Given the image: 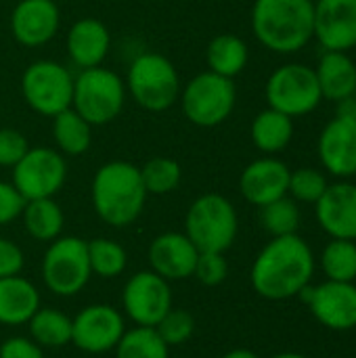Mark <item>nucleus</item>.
Segmentation results:
<instances>
[{"instance_id":"cd10ccee","label":"nucleus","mask_w":356,"mask_h":358,"mask_svg":"<svg viewBox=\"0 0 356 358\" xmlns=\"http://www.w3.org/2000/svg\"><path fill=\"white\" fill-rule=\"evenodd\" d=\"M29 338L40 348H63L71 342V319L55 308H38L27 321Z\"/></svg>"},{"instance_id":"7c9ffc66","label":"nucleus","mask_w":356,"mask_h":358,"mask_svg":"<svg viewBox=\"0 0 356 358\" xmlns=\"http://www.w3.org/2000/svg\"><path fill=\"white\" fill-rule=\"evenodd\" d=\"M86 243H88V262H90L92 275H99L103 279H113L126 271L128 256H126V250L118 241L97 237Z\"/></svg>"},{"instance_id":"2eb2a0df","label":"nucleus","mask_w":356,"mask_h":358,"mask_svg":"<svg viewBox=\"0 0 356 358\" xmlns=\"http://www.w3.org/2000/svg\"><path fill=\"white\" fill-rule=\"evenodd\" d=\"M61 25V10L55 0H19L10 13V34L27 48L50 42Z\"/></svg>"},{"instance_id":"f257e3e1","label":"nucleus","mask_w":356,"mask_h":358,"mask_svg":"<svg viewBox=\"0 0 356 358\" xmlns=\"http://www.w3.org/2000/svg\"><path fill=\"white\" fill-rule=\"evenodd\" d=\"M315 275V256L311 245L298 235L273 237L252 264L254 292L271 302L296 298Z\"/></svg>"},{"instance_id":"a211bd4d","label":"nucleus","mask_w":356,"mask_h":358,"mask_svg":"<svg viewBox=\"0 0 356 358\" xmlns=\"http://www.w3.org/2000/svg\"><path fill=\"white\" fill-rule=\"evenodd\" d=\"M199 250L185 233H162L157 235L147 252L149 266L155 275L166 281H183L193 277Z\"/></svg>"},{"instance_id":"f704fd0d","label":"nucleus","mask_w":356,"mask_h":358,"mask_svg":"<svg viewBox=\"0 0 356 358\" xmlns=\"http://www.w3.org/2000/svg\"><path fill=\"white\" fill-rule=\"evenodd\" d=\"M153 329L164 340V344L168 348H172V346H180L187 340H191V336L195 331V319L191 313H187L183 308H170Z\"/></svg>"},{"instance_id":"39448f33","label":"nucleus","mask_w":356,"mask_h":358,"mask_svg":"<svg viewBox=\"0 0 356 358\" xmlns=\"http://www.w3.org/2000/svg\"><path fill=\"white\" fill-rule=\"evenodd\" d=\"M239 218L235 206L218 193L197 197L185 216V235L199 252L225 254L237 239Z\"/></svg>"},{"instance_id":"72a5a7b5","label":"nucleus","mask_w":356,"mask_h":358,"mask_svg":"<svg viewBox=\"0 0 356 358\" xmlns=\"http://www.w3.org/2000/svg\"><path fill=\"white\" fill-rule=\"evenodd\" d=\"M329 182L323 172L315 168H300L296 172H290V185L287 193L292 195L294 201L302 203H317L323 193L327 191Z\"/></svg>"},{"instance_id":"ddd939ff","label":"nucleus","mask_w":356,"mask_h":358,"mask_svg":"<svg viewBox=\"0 0 356 358\" xmlns=\"http://www.w3.org/2000/svg\"><path fill=\"white\" fill-rule=\"evenodd\" d=\"M126 334L124 317L109 304L84 306L71 319V344L88 355H103L115 350Z\"/></svg>"},{"instance_id":"c85d7f7f","label":"nucleus","mask_w":356,"mask_h":358,"mask_svg":"<svg viewBox=\"0 0 356 358\" xmlns=\"http://www.w3.org/2000/svg\"><path fill=\"white\" fill-rule=\"evenodd\" d=\"M321 268L327 281L355 283L356 279V241L332 239L321 254Z\"/></svg>"},{"instance_id":"6ab92c4d","label":"nucleus","mask_w":356,"mask_h":358,"mask_svg":"<svg viewBox=\"0 0 356 358\" xmlns=\"http://www.w3.org/2000/svg\"><path fill=\"white\" fill-rule=\"evenodd\" d=\"M317 220L332 239L356 241V185H329L323 197L315 203Z\"/></svg>"},{"instance_id":"4be33fe9","label":"nucleus","mask_w":356,"mask_h":358,"mask_svg":"<svg viewBox=\"0 0 356 358\" xmlns=\"http://www.w3.org/2000/svg\"><path fill=\"white\" fill-rule=\"evenodd\" d=\"M40 308V294L25 277L0 279V323L8 327L27 325Z\"/></svg>"},{"instance_id":"bb28decb","label":"nucleus","mask_w":356,"mask_h":358,"mask_svg":"<svg viewBox=\"0 0 356 358\" xmlns=\"http://www.w3.org/2000/svg\"><path fill=\"white\" fill-rule=\"evenodd\" d=\"M206 61L210 71L233 80L248 65V46L235 34H218L208 44Z\"/></svg>"},{"instance_id":"7ed1b4c3","label":"nucleus","mask_w":356,"mask_h":358,"mask_svg":"<svg viewBox=\"0 0 356 358\" xmlns=\"http://www.w3.org/2000/svg\"><path fill=\"white\" fill-rule=\"evenodd\" d=\"M252 29L269 50L296 52L315 36V4L313 0H256Z\"/></svg>"},{"instance_id":"423d86ee","label":"nucleus","mask_w":356,"mask_h":358,"mask_svg":"<svg viewBox=\"0 0 356 358\" xmlns=\"http://www.w3.org/2000/svg\"><path fill=\"white\" fill-rule=\"evenodd\" d=\"M126 103V82L107 67L82 69L73 78L71 109L90 126H105L120 117Z\"/></svg>"},{"instance_id":"ea45409f","label":"nucleus","mask_w":356,"mask_h":358,"mask_svg":"<svg viewBox=\"0 0 356 358\" xmlns=\"http://www.w3.org/2000/svg\"><path fill=\"white\" fill-rule=\"evenodd\" d=\"M0 358H46L42 348L23 336H13L0 344Z\"/></svg>"},{"instance_id":"c9c22d12","label":"nucleus","mask_w":356,"mask_h":358,"mask_svg":"<svg viewBox=\"0 0 356 358\" xmlns=\"http://www.w3.org/2000/svg\"><path fill=\"white\" fill-rule=\"evenodd\" d=\"M193 277L208 287H216L225 283L229 277V262L225 254H214V252H199V258L195 262Z\"/></svg>"},{"instance_id":"1a4fd4ad","label":"nucleus","mask_w":356,"mask_h":358,"mask_svg":"<svg viewBox=\"0 0 356 358\" xmlns=\"http://www.w3.org/2000/svg\"><path fill=\"white\" fill-rule=\"evenodd\" d=\"M21 94L29 109L40 115L55 117L71 107L73 76L57 61H34L21 76Z\"/></svg>"},{"instance_id":"c756f323","label":"nucleus","mask_w":356,"mask_h":358,"mask_svg":"<svg viewBox=\"0 0 356 358\" xmlns=\"http://www.w3.org/2000/svg\"><path fill=\"white\" fill-rule=\"evenodd\" d=\"M115 358H170V348L153 327H134L122 336Z\"/></svg>"},{"instance_id":"393cba45","label":"nucleus","mask_w":356,"mask_h":358,"mask_svg":"<svg viewBox=\"0 0 356 358\" xmlns=\"http://www.w3.org/2000/svg\"><path fill=\"white\" fill-rule=\"evenodd\" d=\"M21 218H23V227L31 239L48 241V243L55 241L57 237H61V231L65 224L63 210L52 197L25 201Z\"/></svg>"},{"instance_id":"9d476101","label":"nucleus","mask_w":356,"mask_h":358,"mask_svg":"<svg viewBox=\"0 0 356 358\" xmlns=\"http://www.w3.org/2000/svg\"><path fill=\"white\" fill-rule=\"evenodd\" d=\"M321 99L323 94L315 69L302 63H290L275 69L266 82L269 107L290 117H300L315 111Z\"/></svg>"},{"instance_id":"a878e982","label":"nucleus","mask_w":356,"mask_h":358,"mask_svg":"<svg viewBox=\"0 0 356 358\" xmlns=\"http://www.w3.org/2000/svg\"><path fill=\"white\" fill-rule=\"evenodd\" d=\"M52 138L59 153L78 157L90 149L92 126L76 109L69 107L52 117Z\"/></svg>"},{"instance_id":"a19ab883","label":"nucleus","mask_w":356,"mask_h":358,"mask_svg":"<svg viewBox=\"0 0 356 358\" xmlns=\"http://www.w3.org/2000/svg\"><path fill=\"white\" fill-rule=\"evenodd\" d=\"M220 358H260L256 352L252 350H245V348H237V350H231L227 355H222Z\"/></svg>"},{"instance_id":"79ce46f5","label":"nucleus","mask_w":356,"mask_h":358,"mask_svg":"<svg viewBox=\"0 0 356 358\" xmlns=\"http://www.w3.org/2000/svg\"><path fill=\"white\" fill-rule=\"evenodd\" d=\"M273 358H308L304 355H298V352H281V355H275Z\"/></svg>"},{"instance_id":"6e6552de","label":"nucleus","mask_w":356,"mask_h":358,"mask_svg":"<svg viewBox=\"0 0 356 358\" xmlns=\"http://www.w3.org/2000/svg\"><path fill=\"white\" fill-rule=\"evenodd\" d=\"M92 277L88 243L80 237H57L42 258V281L59 298L80 294Z\"/></svg>"},{"instance_id":"dca6fc26","label":"nucleus","mask_w":356,"mask_h":358,"mask_svg":"<svg viewBox=\"0 0 356 358\" xmlns=\"http://www.w3.org/2000/svg\"><path fill=\"white\" fill-rule=\"evenodd\" d=\"M319 157L323 168L338 176L348 178L356 174V115L338 113L319 136Z\"/></svg>"},{"instance_id":"0eeeda50","label":"nucleus","mask_w":356,"mask_h":358,"mask_svg":"<svg viewBox=\"0 0 356 358\" xmlns=\"http://www.w3.org/2000/svg\"><path fill=\"white\" fill-rule=\"evenodd\" d=\"M237 103V88L231 78L214 71L197 73L180 90L185 117L199 128H214L229 120Z\"/></svg>"},{"instance_id":"9b49d317","label":"nucleus","mask_w":356,"mask_h":358,"mask_svg":"<svg viewBox=\"0 0 356 358\" xmlns=\"http://www.w3.org/2000/svg\"><path fill=\"white\" fill-rule=\"evenodd\" d=\"M67 178L63 153L52 147H29L27 153L13 166V187L25 201L55 197Z\"/></svg>"},{"instance_id":"2f4dec72","label":"nucleus","mask_w":356,"mask_h":358,"mask_svg":"<svg viewBox=\"0 0 356 358\" xmlns=\"http://www.w3.org/2000/svg\"><path fill=\"white\" fill-rule=\"evenodd\" d=\"M141 178L149 195H166L178 189L183 168L172 157H153L141 166Z\"/></svg>"},{"instance_id":"473e14b6","label":"nucleus","mask_w":356,"mask_h":358,"mask_svg":"<svg viewBox=\"0 0 356 358\" xmlns=\"http://www.w3.org/2000/svg\"><path fill=\"white\" fill-rule=\"evenodd\" d=\"M260 222L266 233L273 237H285L296 235L300 227V210L298 203L292 197H281L277 201H271L260 208Z\"/></svg>"},{"instance_id":"aec40b11","label":"nucleus","mask_w":356,"mask_h":358,"mask_svg":"<svg viewBox=\"0 0 356 358\" xmlns=\"http://www.w3.org/2000/svg\"><path fill=\"white\" fill-rule=\"evenodd\" d=\"M290 168L275 159V157H262L245 166L239 178V189L245 201L252 206H266L271 201H277L287 195L290 185Z\"/></svg>"},{"instance_id":"58836bf2","label":"nucleus","mask_w":356,"mask_h":358,"mask_svg":"<svg viewBox=\"0 0 356 358\" xmlns=\"http://www.w3.org/2000/svg\"><path fill=\"white\" fill-rule=\"evenodd\" d=\"M23 266H25L23 250L15 241L0 237V279L21 275Z\"/></svg>"},{"instance_id":"f8f14e48","label":"nucleus","mask_w":356,"mask_h":358,"mask_svg":"<svg viewBox=\"0 0 356 358\" xmlns=\"http://www.w3.org/2000/svg\"><path fill=\"white\" fill-rule=\"evenodd\" d=\"M122 306L128 319L138 327H155L172 308L170 281L153 271H141L132 275L124 285Z\"/></svg>"},{"instance_id":"b1692460","label":"nucleus","mask_w":356,"mask_h":358,"mask_svg":"<svg viewBox=\"0 0 356 358\" xmlns=\"http://www.w3.org/2000/svg\"><path fill=\"white\" fill-rule=\"evenodd\" d=\"M294 136V117L277 111L264 109L252 122V141L262 153H279L283 151Z\"/></svg>"},{"instance_id":"20e7f679","label":"nucleus","mask_w":356,"mask_h":358,"mask_svg":"<svg viewBox=\"0 0 356 358\" xmlns=\"http://www.w3.org/2000/svg\"><path fill=\"white\" fill-rule=\"evenodd\" d=\"M180 76L174 63L159 52L138 55L126 76V92L138 107L151 113L170 109L180 99Z\"/></svg>"},{"instance_id":"e433bc0d","label":"nucleus","mask_w":356,"mask_h":358,"mask_svg":"<svg viewBox=\"0 0 356 358\" xmlns=\"http://www.w3.org/2000/svg\"><path fill=\"white\" fill-rule=\"evenodd\" d=\"M29 149L27 138L15 128H0V166L13 168Z\"/></svg>"},{"instance_id":"5701e85b","label":"nucleus","mask_w":356,"mask_h":358,"mask_svg":"<svg viewBox=\"0 0 356 358\" xmlns=\"http://www.w3.org/2000/svg\"><path fill=\"white\" fill-rule=\"evenodd\" d=\"M315 73L323 99L338 101V103L353 99V94L356 92V65L346 52L325 50Z\"/></svg>"},{"instance_id":"f03ea898","label":"nucleus","mask_w":356,"mask_h":358,"mask_svg":"<svg viewBox=\"0 0 356 358\" xmlns=\"http://www.w3.org/2000/svg\"><path fill=\"white\" fill-rule=\"evenodd\" d=\"M90 195L97 216L105 224L122 229L143 214L149 193L143 185L141 168L124 159H113L94 172Z\"/></svg>"},{"instance_id":"4c0bfd02","label":"nucleus","mask_w":356,"mask_h":358,"mask_svg":"<svg viewBox=\"0 0 356 358\" xmlns=\"http://www.w3.org/2000/svg\"><path fill=\"white\" fill-rule=\"evenodd\" d=\"M23 206H25V199L13 187V182L0 180V227L17 220L23 212Z\"/></svg>"},{"instance_id":"4468645a","label":"nucleus","mask_w":356,"mask_h":358,"mask_svg":"<svg viewBox=\"0 0 356 358\" xmlns=\"http://www.w3.org/2000/svg\"><path fill=\"white\" fill-rule=\"evenodd\" d=\"M313 317L332 331H350L356 327V285L344 281H325L306 285L298 294Z\"/></svg>"},{"instance_id":"f3484780","label":"nucleus","mask_w":356,"mask_h":358,"mask_svg":"<svg viewBox=\"0 0 356 358\" xmlns=\"http://www.w3.org/2000/svg\"><path fill=\"white\" fill-rule=\"evenodd\" d=\"M315 38L325 50L346 52L356 46V0H317Z\"/></svg>"},{"instance_id":"412c9836","label":"nucleus","mask_w":356,"mask_h":358,"mask_svg":"<svg viewBox=\"0 0 356 358\" xmlns=\"http://www.w3.org/2000/svg\"><path fill=\"white\" fill-rule=\"evenodd\" d=\"M111 48L107 25L94 17L78 19L67 34V55L80 69L99 67Z\"/></svg>"}]
</instances>
